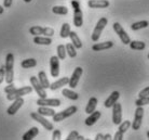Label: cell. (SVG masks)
<instances>
[{
  "mask_svg": "<svg viewBox=\"0 0 149 140\" xmlns=\"http://www.w3.org/2000/svg\"><path fill=\"white\" fill-rule=\"evenodd\" d=\"M14 54L13 53H8L6 57V64H4V68H6V82L8 84L13 83L14 80Z\"/></svg>",
  "mask_w": 149,
  "mask_h": 140,
  "instance_id": "cell-1",
  "label": "cell"
},
{
  "mask_svg": "<svg viewBox=\"0 0 149 140\" xmlns=\"http://www.w3.org/2000/svg\"><path fill=\"white\" fill-rule=\"evenodd\" d=\"M71 6L74 8V25L76 27H81L83 25V13L80 8L78 0H72Z\"/></svg>",
  "mask_w": 149,
  "mask_h": 140,
  "instance_id": "cell-2",
  "label": "cell"
},
{
  "mask_svg": "<svg viewBox=\"0 0 149 140\" xmlns=\"http://www.w3.org/2000/svg\"><path fill=\"white\" fill-rule=\"evenodd\" d=\"M78 111V108L76 106H69V108H67V109H65L64 111H61V112H58V113H55L54 115H53V121L54 122H62L64 121L65 118H68L69 116H71V115H74L76 112Z\"/></svg>",
  "mask_w": 149,
  "mask_h": 140,
  "instance_id": "cell-3",
  "label": "cell"
},
{
  "mask_svg": "<svg viewBox=\"0 0 149 140\" xmlns=\"http://www.w3.org/2000/svg\"><path fill=\"white\" fill-rule=\"evenodd\" d=\"M33 91V87L30 86H25L22 88H15L11 94H7V99L9 101H13L15 99L19 98V97H24V96L28 95Z\"/></svg>",
  "mask_w": 149,
  "mask_h": 140,
  "instance_id": "cell-4",
  "label": "cell"
},
{
  "mask_svg": "<svg viewBox=\"0 0 149 140\" xmlns=\"http://www.w3.org/2000/svg\"><path fill=\"white\" fill-rule=\"evenodd\" d=\"M107 23H108V20L106 19V18H101V19L98 20L97 24L95 25V28H94L93 33H92V36H91L93 42H98V39H100V37H101V35H102V32H103L104 28L106 27Z\"/></svg>",
  "mask_w": 149,
  "mask_h": 140,
  "instance_id": "cell-5",
  "label": "cell"
},
{
  "mask_svg": "<svg viewBox=\"0 0 149 140\" xmlns=\"http://www.w3.org/2000/svg\"><path fill=\"white\" fill-rule=\"evenodd\" d=\"M29 34L34 36H48V37H53L54 35V30L51 27H42V26H31L29 28Z\"/></svg>",
  "mask_w": 149,
  "mask_h": 140,
  "instance_id": "cell-6",
  "label": "cell"
},
{
  "mask_svg": "<svg viewBox=\"0 0 149 140\" xmlns=\"http://www.w3.org/2000/svg\"><path fill=\"white\" fill-rule=\"evenodd\" d=\"M112 28H113V30L116 32V34L119 36V38L121 39V42H122L124 45H129V44H130V42H131L130 36L127 35V33L125 30H123V27L121 26L120 23L115 22L112 24Z\"/></svg>",
  "mask_w": 149,
  "mask_h": 140,
  "instance_id": "cell-7",
  "label": "cell"
},
{
  "mask_svg": "<svg viewBox=\"0 0 149 140\" xmlns=\"http://www.w3.org/2000/svg\"><path fill=\"white\" fill-rule=\"evenodd\" d=\"M30 117L33 118L34 121L38 122L39 124H41V125L43 126L47 130H52V129H54V126H53V124L51 123V122H49L47 118L43 116V115H41V114H39L38 112H31L30 113Z\"/></svg>",
  "mask_w": 149,
  "mask_h": 140,
  "instance_id": "cell-8",
  "label": "cell"
},
{
  "mask_svg": "<svg viewBox=\"0 0 149 140\" xmlns=\"http://www.w3.org/2000/svg\"><path fill=\"white\" fill-rule=\"evenodd\" d=\"M143 118H144V109L143 106H137L135 110V115H134V121L131 124L132 128L134 130H138L141 128L143 123Z\"/></svg>",
  "mask_w": 149,
  "mask_h": 140,
  "instance_id": "cell-9",
  "label": "cell"
},
{
  "mask_svg": "<svg viewBox=\"0 0 149 140\" xmlns=\"http://www.w3.org/2000/svg\"><path fill=\"white\" fill-rule=\"evenodd\" d=\"M112 122L115 125H119L122 122V106H121V103L116 102L112 106Z\"/></svg>",
  "mask_w": 149,
  "mask_h": 140,
  "instance_id": "cell-10",
  "label": "cell"
},
{
  "mask_svg": "<svg viewBox=\"0 0 149 140\" xmlns=\"http://www.w3.org/2000/svg\"><path fill=\"white\" fill-rule=\"evenodd\" d=\"M83 74V68L81 66H78V68H74V71L72 72V75L71 77L69 78V82H68V85H69V87L70 88H76L78 86V83L79 80H80V77L82 76Z\"/></svg>",
  "mask_w": 149,
  "mask_h": 140,
  "instance_id": "cell-11",
  "label": "cell"
},
{
  "mask_svg": "<svg viewBox=\"0 0 149 140\" xmlns=\"http://www.w3.org/2000/svg\"><path fill=\"white\" fill-rule=\"evenodd\" d=\"M30 84L33 88L35 89V91L37 92V95L39 96V98H47V92H45V89L40 85L39 80L36 76H31L30 77Z\"/></svg>",
  "mask_w": 149,
  "mask_h": 140,
  "instance_id": "cell-12",
  "label": "cell"
},
{
  "mask_svg": "<svg viewBox=\"0 0 149 140\" xmlns=\"http://www.w3.org/2000/svg\"><path fill=\"white\" fill-rule=\"evenodd\" d=\"M50 73L52 77H58L60 75V59L57 56H53L50 59Z\"/></svg>",
  "mask_w": 149,
  "mask_h": 140,
  "instance_id": "cell-13",
  "label": "cell"
},
{
  "mask_svg": "<svg viewBox=\"0 0 149 140\" xmlns=\"http://www.w3.org/2000/svg\"><path fill=\"white\" fill-rule=\"evenodd\" d=\"M39 106H61V100L60 99H49V98H39L36 101Z\"/></svg>",
  "mask_w": 149,
  "mask_h": 140,
  "instance_id": "cell-14",
  "label": "cell"
},
{
  "mask_svg": "<svg viewBox=\"0 0 149 140\" xmlns=\"http://www.w3.org/2000/svg\"><path fill=\"white\" fill-rule=\"evenodd\" d=\"M24 102H25V101H24L23 97H19V98L13 100V103L8 108L7 113L9 114V115H14V114L16 113L21 108H22V106L24 104Z\"/></svg>",
  "mask_w": 149,
  "mask_h": 140,
  "instance_id": "cell-15",
  "label": "cell"
},
{
  "mask_svg": "<svg viewBox=\"0 0 149 140\" xmlns=\"http://www.w3.org/2000/svg\"><path fill=\"white\" fill-rule=\"evenodd\" d=\"M108 0H89L88 1V7L92 9H104L109 7Z\"/></svg>",
  "mask_w": 149,
  "mask_h": 140,
  "instance_id": "cell-16",
  "label": "cell"
},
{
  "mask_svg": "<svg viewBox=\"0 0 149 140\" xmlns=\"http://www.w3.org/2000/svg\"><path fill=\"white\" fill-rule=\"evenodd\" d=\"M119 98H120V92H119V91H112L111 95L109 96L108 98L105 100V102H104L105 108H107V109H110V108H112V106H113V104L118 101V99H119Z\"/></svg>",
  "mask_w": 149,
  "mask_h": 140,
  "instance_id": "cell-17",
  "label": "cell"
},
{
  "mask_svg": "<svg viewBox=\"0 0 149 140\" xmlns=\"http://www.w3.org/2000/svg\"><path fill=\"white\" fill-rule=\"evenodd\" d=\"M101 116H102L101 111H94V112H92V113H90L89 116H88L86 120V126L94 125V124L101 118Z\"/></svg>",
  "mask_w": 149,
  "mask_h": 140,
  "instance_id": "cell-18",
  "label": "cell"
},
{
  "mask_svg": "<svg viewBox=\"0 0 149 140\" xmlns=\"http://www.w3.org/2000/svg\"><path fill=\"white\" fill-rule=\"evenodd\" d=\"M68 82H69V77H62V78L57 79L56 82H54V83L50 84V87L49 88H50L51 90H57V89L62 88L63 86L68 85Z\"/></svg>",
  "mask_w": 149,
  "mask_h": 140,
  "instance_id": "cell-19",
  "label": "cell"
},
{
  "mask_svg": "<svg viewBox=\"0 0 149 140\" xmlns=\"http://www.w3.org/2000/svg\"><path fill=\"white\" fill-rule=\"evenodd\" d=\"M113 47V42H98L92 46V50L93 51H103V50L110 49Z\"/></svg>",
  "mask_w": 149,
  "mask_h": 140,
  "instance_id": "cell-20",
  "label": "cell"
},
{
  "mask_svg": "<svg viewBox=\"0 0 149 140\" xmlns=\"http://www.w3.org/2000/svg\"><path fill=\"white\" fill-rule=\"evenodd\" d=\"M34 42L36 45H45L50 46L52 44V37H48V36H34Z\"/></svg>",
  "mask_w": 149,
  "mask_h": 140,
  "instance_id": "cell-21",
  "label": "cell"
},
{
  "mask_svg": "<svg viewBox=\"0 0 149 140\" xmlns=\"http://www.w3.org/2000/svg\"><path fill=\"white\" fill-rule=\"evenodd\" d=\"M38 80H39V83L42 87L45 88V89H48L50 87V82H49L48 77H47V74H45V71H40V72L38 73Z\"/></svg>",
  "mask_w": 149,
  "mask_h": 140,
  "instance_id": "cell-22",
  "label": "cell"
},
{
  "mask_svg": "<svg viewBox=\"0 0 149 140\" xmlns=\"http://www.w3.org/2000/svg\"><path fill=\"white\" fill-rule=\"evenodd\" d=\"M69 38H70V40H71V44L76 47V49H81L82 48L81 39L79 38L78 34H77L76 32H70V34H69Z\"/></svg>",
  "mask_w": 149,
  "mask_h": 140,
  "instance_id": "cell-23",
  "label": "cell"
},
{
  "mask_svg": "<svg viewBox=\"0 0 149 140\" xmlns=\"http://www.w3.org/2000/svg\"><path fill=\"white\" fill-rule=\"evenodd\" d=\"M97 102H98L97 98H95V97L90 98L89 102H88V104H86V113L90 114V113H92V112H94L97 106Z\"/></svg>",
  "mask_w": 149,
  "mask_h": 140,
  "instance_id": "cell-24",
  "label": "cell"
},
{
  "mask_svg": "<svg viewBox=\"0 0 149 140\" xmlns=\"http://www.w3.org/2000/svg\"><path fill=\"white\" fill-rule=\"evenodd\" d=\"M38 134H39V129H38V127H35L34 126V127H31L28 132H26V133L23 135L22 139L23 140H31V139H34Z\"/></svg>",
  "mask_w": 149,
  "mask_h": 140,
  "instance_id": "cell-25",
  "label": "cell"
},
{
  "mask_svg": "<svg viewBox=\"0 0 149 140\" xmlns=\"http://www.w3.org/2000/svg\"><path fill=\"white\" fill-rule=\"evenodd\" d=\"M62 95L65 97V98L69 99V100H78L79 99V95L77 92H74V90H70V89H67V88H64L63 91H62Z\"/></svg>",
  "mask_w": 149,
  "mask_h": 140,
  "instance_id": "cell-26",
  "label": "cell"
},
{
  "mask_svg": "<svg viewBox=\"0 0 149 140\" xmlns=\"http://www.w3.org/2000/svg\"><path fill=\"white\" fill-rule=\"evenodd\" d=\"M37 112L41 115H43V116H53L54 114H55V111L51 109V108H49V106H39L38 108Z\"/></svg>",
  "mask_w": 149,
  "mask_h": 140,
  "instance_id": "cell-27",
  "label": "cell"
},
{
  "mask_svg": "<svg viewBox=\"0 0 149 140\" xmlns=\"http://www.w3.org/2000/svg\"><path fill=\"white\" fill-rule=\"evenodd\" d=\"M70 25L68 23H64L62 27H61V32H60V36L62 38H67L69 37V34H70Z\"/></svg>",
  "mask_w": 149,
  "mask_h": 140,
  "instance_id": "cell-28",
  "label": "cell"
},
{
  "mask_svg": "<svg viewBox=\"0 0 149 140\" xmlns=\"http://www.w3.org/2000/svg\"><path fill=\"white\" fill-rule=\"evenodd\" d=\"M149 26L148 21H139V22H135L131 25V30H139L142 28H146Z\"/></svg>",
  "mask_w": 149,
  "mask_h": 140,
  "instance_id": "cell-29",
  "label": "cell"
},
{
  "mask_svg": "<svg viewBox=\"0 0 149 140\" xmlns=\"http://www.w3.org/2000/svg\"><path fill=\"white\" fill-rule=\"evenodd\" d=\"M37 65V61L33 59V58H30V59H26V60H23L21 62V66L23 68H35Z\"/></svg>",
  "mask_w": 149,
  "mask_h": 140,
  "instance_id": "cell-30",
  "label": "cell"
},
{
  "mask_svg": "<svg viewBox=\"0 0 149 140\" xmlns=\"http://www.w3.org/2000/svg\"><path fill=\"white\" fill-rule=\"evenodd\" d=\"M130 48L132 50H144L145 49V42H139V40H133V42H130Z\"/></svg>",
  "mask_w": 149,
  "mask_h": 140,
  "instance_id": "cell-31",
  "label": "cell"
},
{
  "mask_svg": "<svg viewBox=\"0 0 149 140\" xmlns=\"http://www.w3.org/2000/svg\"><path fill=\"white\" fill-rule=\"evenodd\" d=\"M52 12L54 14L66 15L68 13V9L65 6H55V7L52 8Z\"/></svg>",
  "mask_w": 149,
  "mask_h": 140,
  "instance_id": "cell-32",
  "label": "cell"
},
{
  "mask_svg": "<svg viewBox=\"0 0 149 140\" xmlns=\"http://www.w3.org/2000/svg\"><path fill=\"white\" fill-rule=\"evenodd\" d=\"M65 48H66V52L69 56V58L77 57V49H76V47L72 44H67V45L65 46Z\"/></svg>",
  "mask_w": 149,
  "mask_h": 140,
  "instance_id": "cell-33",
  "label": "cell"
},
{
  "mask_svg": "<svg viewBox=\"0 0 149 140\" xmlns=\"http://www.w3.org/2000/svg\"><path fill=\"white\" fill-rule=\"evenodd\" d=\"M57 57L60 60H65V58H66V48H65V46L64 45H58L57 46Z\"/></svg>",
  "mask_w": 149,
  "mask_h": 140,
  "instance_id": "cell-34",
  "label": "cell"
},
{
  "mask_svg": "<svg viewBox=\"0 0 149 140\" xmlns=\"http://www.w3.org/2000/svg\"><path fill=\"white\" fill-rule=\"evenodd\" d=\"M131 124H132V123H131L130 121L121 122V123L119 124V132H121V133L124 134L127 130V129L131 127Z\"/></svg>",
  "mask_w": 149,
  "mask_h": 140,
  "instance_id": "cell-35",
  "label": "cell"
},
{
  "mask_svg": "<svg viewBox=\"0 0 149 140\" xmlns=\"http://www.w3.org/2000/svg\"><path fill=\"white\" fill-rule=\"evenodd\" d=\"M135 104H136V106H144L149 104V96L148 97H144V98H138L135 101Z\"/></svg>",
  "mask_w": 149,
  "mask_h": 140,
  "instance_id": "cell-36",
  "label": "cell"
},
{
  "mask_svg": "<svg viewBox=\"0 0 149 140\" xmlns=\"http://www.w3.org/2000/svg\"><path fill=\"white\" fill-rule=\"evenodd\" d=\"M15 88H16V87H15V85L13 83L8 84V86H6V87H4V92H6V94H11Z\"/></svg>",
  "mask_w": 149,
  "mask_h": 140,
  "instance_id": "cell-37",
  "label": "cell"
},
{
  "mask_svg": "<svg viewBox=\"0 0 149 140\" xmlns=\"http://www.w3.org/2000/svg\"><path fill=\"white\" fill-rule=\"evenodd\" d=\"M6 78V68L4 65H0V84L2 83Z\"/></svg>",
  "mask_w": 149,
  "mask_h": 140,
  "instance_id": "cell-38",
  "label": "cell"
},
{
  "mask_svg": "<svg viewBox=\"0 0 149 140\" xmlns=\"http://www.w3.org/2000/svg\"><path fill=\"white\" fill-rule=\"evenodd\" d=\"M61 138H62V133H61V130H58V129H55V130L53 132L52 139L53 140H60Z\"/></svg>",
  "mask_w": 149,
  "mask_h": 140,
  "instance_id": "cell-39",
  "label": "cell"
},
{
  "mask_svg": "<svg viewBox=\"0 0 149 140\" xmlns=\"http://www.w3.org/2000/svg\"><path fill=\"white\" fill-rule=\"evenodd\" d=\"M149 96V87H146L142 91H139L138 94V98H144V97H148Z\"/></svg>",
  "mask_w": 149,
  "mask_h": 140,
  "instance_id": "cell-40",
  "label": "cell"
},
{
  "mask_svg": "<svg viewBox=\"0 0 149 140\" xmlns=\"http://www.w3.org/2000/svg\"><path fill=\"white\" fill-rule=\"evenodd\" d=\"M78 135H79V133L77 132V130H72V132L67 136L66 140H76V138L78 137Z\"/></svg>",
  "mask_w": 149,
  "mask_h": 140,
  "instance_id": "cell-41",
  "label": "cell"
},
{
  "mask_svg": "<svg viewBox=\"0 0 149 140\" xmlns=\"http://www.w3.org/2000/svg\"><path fill=\"white\" fill-rule=\"evenodd\" d=\"M113 139H115V140H122L123 139V133H121V132H119V130H118V132L115 134Z\"/></svg>",
  "mask_w": 149,
  "mask_h": 140,
  "instance_id": "cell-42",
  "label": "cell"
},
{
  "mask_svg": "<svg viewBox=\"0 0 149 140\" xmlns=\"http://www.w3.org/2000/svg\"><path fill=\"white\" fill-rule=\"evenodd\" d=\"M13 0H3V7L4 8H10L12 6Z\"/></svg>",
  "mask_w": 149,
  "mask_h": 140,
  "instance_id": "cell-43",
  "label": "cell"
},
{
  "mask_svg": "<svg viewBox=\"0 0 149 140\" xmlns=\"http://www.w3.org/2000/svg\"><path fill=\"white\" fill-rule=\"evenodd\" d=\"M95 140H104V135L103 134H97L95 136Z\"/></svg>",
  "mask_w": 149,
  "mask_h": 140,
  "instance_id": "cell-44",
  "label": "cell"
},
{
  "mask_svg": "<svg viewBox=\"0 0 149 140\" xmlns=\"http://www.w3.org/2000/svg\"><path fill=\"white\" fill-rule=\"evenodd\" d=\"M109 139H112L110 134H106V135H104V140H109Z\"/></svg>",
  "mask_w": 149,
  "mask_h": 140,
  "instance_id": "cell-45",
  "label": "cell"
},
{
  "mask_svg": "<svg viewBox=\"0 0 149 140\" xmlns=\"http://www.w3.org/2000/svg\"><path fill=\"white\" fill-rule=\"evenodd\" d=\"M84 139H86V138L83 136H80V135H78V137L76 138V140H84Z\"/></svg>",
  "mask_w": 149,
  "mask_h": 140,
  "instance_id": "cell-46",
  "label": "cell"
},
{
  "mask_svg": "<svg viewBox=\"0 0 149 140\" xmlns=\"http://www.w3.org/2000/svg\"><path fill=\"white\" fill-rule=\"evenodd\" d=\"M3 11H4V9L2 7H1V6H0V15L3 13Z\"/></svg>",
  "mask_w": 149,
  "mask_h": 140,
  "instance_id": "cell-47",
  "label": "cell"
},
{
  "mask_svg": "<svg viewBox=\"0 0 149 140\" xmlns=\"http://www.w3.org/2000/svg\"><path fill=\"white\" fill-rule=\"evenodd\" d=\"M24 1H25L26 4H29V2H30V1H31V0H24Z\"/></svg>",
  "mask_w": 149,
  "mask_h": 140,
  "instance_id": "cell-48",
  "label": "cell"
},
{
  "mask_svg": "<svg viewBox=\"0 0 149 140\" xmlns=\"http://www.w3.org/2000/svg\"><path fill=\"white\" fill-rule=\"evenodd\" d=\"M147 137H148V139H149V130L147 132Z\"/></svg>",
  "mask_w": 149,
  "mask_h": 140,
  "instance_id": "cell-49",
  "label": "cell"
},
{
  "mask_svg": "<svg viewBox=\"0 0 149 140\" xmlns=\"http://www.w3.org/2000/svg\"><path fill=\"white\" fill-rule=\"evenodd\" d=\"M148 59H149V54H148Z\"/></svg>",
  "mask_w": 149,
  "mask_h": 140,
  "instance_id": "cell-50",
  "label": "cell"
}]
</instances>
